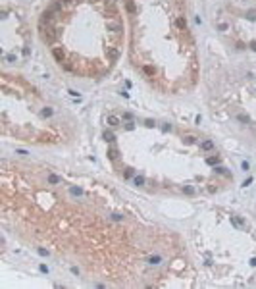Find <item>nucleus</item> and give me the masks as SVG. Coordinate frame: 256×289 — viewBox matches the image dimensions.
Instances as JSON below:
<instances>
[{"mask_svg":"<svg viewBox=\"0 0 256 289\" xmlns=\"http://www.w3.org/2000/svg\"><path fill=\"white\" fill-rule=\"evenodd\" d=\"M108 156H110L112 160H116V158H118V150H116V149H110V150H108Z\"/></svg>","mask_w":256,"mask_h":289,"instance_id":"f257e3e1","label":"nucleus"},{"mask_svg":"<svg viewBox=\"0 0 256 289\" xmlns=\"http://www.w3.org/2000/svg\"><path fill=\"white\" fill-rule=\"evenodd\" d=\"M108 122H110V125H118V118H116V116H110Z\"/></svg>","mask_w":256,"mask_h":289,"instance_id":"f03ea898","label":"nucleus"}]
</instances>
